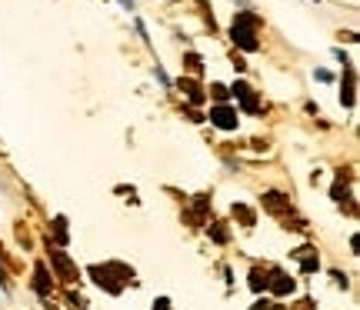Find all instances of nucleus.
<instances>
[{
	"mask_svg": "<svg viewBox=\"0 0 360 310\" xmlns=\"http://www.w3.org/2000/svg\"><path fill=\"white\" fill-rule=\"evenodd\" d=\"M231 37L233 44H240L244 51H257V17H250L247 11L233 13V27H231Z\"/></svg>",
	"mask_w": 360,
	"mask_h": 310,
	"instance_id": "nucleus-1",
	"label": "nucleus"
},
{
	"mask_svg": "<svg viewBox=\"0 0 360 310\" xmlns=\"http://www.w3.org/2000/svg\"><path fill=\"white\" fill-rule=\"evenodd\" d=\"M210 124L220 127V130H237V124H240L237 107H231V103H217V107H210Z\"/></svg>",
	"mask_w": 360,
	"mask_h": 310,
	"instance_id": "nucleus-2",
	"label": "nucleus"
},
{
	"mask_svg": "<svg viewBox=\"0 0 360 310\" xmlns=\"http://www.w3.org/2000/svg\"><path fill=\"white\" fill-rule=\"evenodd\" d=\"M231 93L237 97V103H240V110H244V114H260L257 93H254V87H247L244 80H237V84L231 87Z\"/></svg>",
	"mask_w": 360,
	"mask_h": 310,
	"instance_id": "nucleus-3",
	"label": "nucleus"
},
{
	"mask_svg": "<svg viewBox=\"0 0 360 310\" xmlns=\"http://www.w3.org/2000/svg\"><path fill=\"white\" fill-rule=\"evenodd\" d=\"M51 267L57 271V277H60L64 284H74V280H77V267L70 264V257H67L64 250H51Z\"/></svg>",
	"mask_w": 360,
	"mask_h": 310,
	"instance_id": "nucleus-4",
	"label": "nucleus"
},
{
	"mask_svg": "<svg viewBox=\"0 0 360 310\" xmlns=\"http://www.w3.org/2000/svg\"><path fill=\"white\" fill-rule=\"evenodd\" d=\"M267 287L277 294V297H283V294H294V277H290V273L274 271V277L267 280Z\"/></svg>",
	"mask_w": 360,
	"mask_h": 310,
	"instance_id": "nucleus-5",
	"label": "nucleus"
},
{
	"mask_svg": "<svg viewBox=\"0 0 360 310\" xmlns=\"http://www.w3.org/2000/svg\"><path fill=\"white\" fill-rule=\"evenodd\" d=\"M34 290H37V297H51L53 294V284H51V277H47V267L44 264H37V271H34Z\"/></svg>",
	"mask_w": 360,
	"mask_h": 310,
	"instance_id": "nucleus-6",
	"label": "nucleus"
},
{
	"mask_svg": "<svg viewBox=\"0 0 360 310\" xmlns=\"http://www.w3.org/2000/svg\"><path fill=\"white\" fill-rule=\"evenodd\" d=\"M180 91L187 93V97H191L193 103H204V93H200V84H193V80H180L177 84Z\"/></svg>",
	"mask_w": 360,
	"mask_h": 310,
	"instance_id": "nucleus-7",
	"label": "nucleus"
},
{
	"mask_svg": "<svg viewBox=\"0 0 360 310\" xmlns=\"http://www.w3.org/2000/svg\"><path fill=\"white\" fill-rule=\"evenodd\" d=\"M51 233H53V240H57V244H67V220L64 217H53Z\"/></svg>",
	"mask_w": 360,
	"mask_h": 310,
	"instance_id": "nucleus-8",
	"label": "nucleus"
},
{
	"mask_svg": "<svg viewBox=\"0 0 360 310\" xmlns=\"http://www.w3.org/2000/svg\"><path fill=\"white\" fill-rule=\"evenodd\" d=\"M267 273L264 271H250V290H254V294H260V290H267Z\"/></svg>",
	"mask_w": 360,
	"mask_h": 310,
	"instance_id": "nucleus-9",
	"label": "nucleus"
},
{
	"mask_svg": "<svg viewBox=\"0 0 360 310\" xmlns=\"http://www.w3.org/2000/svg\"><path fill=\"white\" fill-rule=\"evenodd\" d=\"M264 207H267V210H287L290 204H287L281 194H267V197H264Z\"/></svg>",
	"mask_w": 360,
	"mask_h": 310,
	"instance_id": "nucleus-10",
	"label": "nucleus"
},
{
	"mask_svg": "<svg viewBox=\"0 0 360 310\" xmlns=\"http://www.w3.org/2000/svg\"><path fill=\"white\" fill-rule=\"evenodd\" d=\"M233 217L244 220V227H254V210H247L244 204H233Z\"/></svg>",
	"mask_w": 360,
	"mask_h": 310,
	"instance_id": "nucleus-11",
	"label": "nucleus"
},
{
	"mask_svg": "<svg viewBox=\"0 0 360 310\" xmlns=\"http://www.w3.org/2000/svg\"><path fill=\"white\" fill-rule=\"evenodd\" d=\"M184 64H187V70H191V74H200V70H204V60H200V57H197V53H187V57H184Z\"/></svg>",
	"mask_w": 360,
	"mask_h": 310,
	"instance_id": "nucleus-12",
	"label": "nucleus"
},
{
	"mask_svg": "<svg viewBox=\"0 0 360 310\" xmlns=\"http://www.w3.org/2000/svg\"><path fill=\"white\" fill-rule=\"evenodd\" d=\"M210 237H214L217 244H227V227H217V224H210Z\"/></svg>",
	"mask_w": 360,
	"mask_h": 310,
	"instance_id": "nucleus-13",
	"label": "nucleus"
},
{
	"mask_svg": "<svg viewBox=\"0 0 360 310\" xmlns=\"http://www.w3.org/2000/svg\"><path fill=\"white\" fill-rule=\"evenodd\" d=\"M210 91H214V97H217L220 103L227 101V97H231V91H227V87H224V84H214V87H210Z\"/></svg>",
	"mask_w": 360,
	"mask_h": 310,
	"instance_id": "nucleus-14",
	"label": "nucleus"
},
{
	"mask_svg": "<svg viewBox=\"0 0 360 310\" xmlns=\"http://www.w3.org/2000/svg\"><path fill=\"white\" fill-rule=\"evenodd\" d=\"M314 77L321 80V84H330V80H334V74H330V70H314Z\"/></svg>",
	"mask_w": 360,
	"mask_h": 310,
	"instance_id": "nucleus-15",
	"label": "nucleus"
},
{
	"mask_svg": "<svg viewBox=\"0 0 360 310\" xmlns=\"http://www.w3.org/2000/svg\"><path fill=\"white\" fill-rule=\"evenodd\" d=\"M154 310H170V300L167 297H157L154 300Z\"/></svg>",
	"mask_w": 360,
	"mask_h": 310,
	"instance_id": "nucleus-16",
	"label": "nucleus"
},
{
	"mask_svg": "<svg viewBox=\"0 0 360 310\" xmlns=\"http://www.w3.org/2000/svg\"><path fill=\"white\" fill-rule=\"evenodd\" d=\"M334 284H337V287H344V290H347V277H344V273L337 271V273H334Z\"/></svg>",
	"mask_w": 360,
	"mask_h": 310,
	"instance_id": "nucleus-17",
	"label": "nucleus"
},
{
	"mask_svg": "<svg viewBox=\"0 0 360 310\" xmlns=\"http://www.w3.org/2000/svg\"><path fill=\"white\" fill-rule=\"evenodd\" d=\"M270 307H274L270 300H257V304H254V307H250V310H270Z\"/></svg>",
	"mask_w": 360,
	"mask_h": 310,
	"instance_id": "nucleus-18",
	"label": "nucleus"
},
{
	"mask_svg": "<svg viewBox=\"0 0 360 310\" xmlns=\"http://www.w3.org/2000/svg\"><path fill=\"white\" fill-rule=\"evenodd\" d=\"M120 4H124V7H127V11H134V0H120Z\"/></svg>",
	"mask_w": 360,
	"mask_h": 310,
	"instance_id": "nucleus-19",
	"label": "nucleus"
}]
</instances>
